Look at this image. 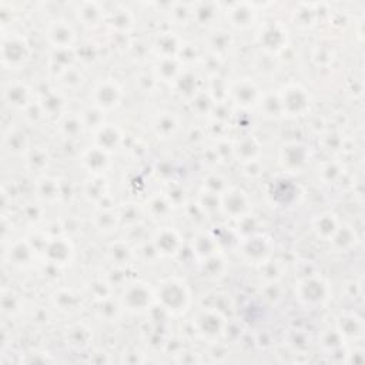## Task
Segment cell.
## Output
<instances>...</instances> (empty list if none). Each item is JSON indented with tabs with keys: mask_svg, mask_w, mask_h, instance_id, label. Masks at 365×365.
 Listing matches in <instances>:
<instances>
[{
	"mask_svg": "<svg viewBox=\"0 0 365 365\" xmlns=\"http://www.w3.org/2000/svg\"><path fill=\"white\" fill-rule=\"evenodd\" d=\"M328 285L329 284L321 275L309 274L295 282V298L302 307L317 309L318 307H324L329 298H332L329 297L332 294Z\"/></svg>",
	"mask_w": 365,
	"mask_h": 365,
	"instance_id": "2",
	"label": "cell"
},
{
	"mask_svg": "<svg viewBox=\"0 0 365 365\" xmlns=\"http://www.w3.org/2000/svg\"><path fill=\"white\" fill-rule=\"evenodd\" d=\"M3 98L10 108L23 113H26L36 103L33 88L27 83L17 80H10L4 84Z\"/></svg>",
	"mask_w": 365,
	"mask_h": 365,
	"instance_id": "10",
	"label": "cell"
},
{
	"mask_svg": "<svg viewBox=\"0 0 365 365\" xmlns=\"http://www.w3.org/2000/svg\"><path fill=\"white\" fill-rule=\"evenodd\" d=\"M309 158H311L309 147L302 141L291 140L284 143V145L279 148L278 161L284 173H288L292 175L302 173Z\"/></svg>",
	"mask_w": 365,
	"mask_h": 365,
	"instance_id": "7",
	"label": "cell"
},
{
	"mask_svg": "<svg viewBox=\"0 0 365 365\" xmlns=\"http://www.w3.org/2000/svg\"><path fill=\"white\" fill-rule=\"evenodd\" d=\"M208 40H210L208 44H217V43H218V46H215V47H212V48H208L215 57H221V56L230 53L231 44H232V43H231L232 38H231V36H230L228 31L215 30V31L208 37Z\"/></svg>",
	"mask_w": 365,
	"mask_h": 365,
	"instance_id": "17",
	"label": "cell"
},
{
	"mask_svg": "<svg viewBox=\"0 0 365 365\" xmlns=\"http://www.w3.org/2000/svg\"><path fill=\"white\" fill-rule=\"evenodd\" d=\"M151 128L158 138H170L178 133L180 118L171 111H161L153 118Z\"/></svg>",
	"mask_w": 365,
	"mask_h": 365,
	"instance_id": "13",
	"label": "cell"
},
{
	"mask_svg": "<svg viewBox=\"0 0 365 365\" xmlns=\"http://www.w3.org/2000/svg\"><path fill=\"white\" fill-rule=\"evenodd\" d=\"M30 56V43L21 33L10 31V34H3L1 60L6 70H20L29 63Z\"/></svg>",
	"mask_w": 365,
	"mask_h": 365,
	"instance_id": "3",
	"label": "cell"
},
{
	"mask_svg": "<svg viewBox=\"0 0 365 365\" xmlns=\"http://www.w3.org/2000/svg\"><path fill=\"white\" fill-rule=\"evenodd\" d=\"M155 301L171 315H184L191 305L190 287L178 277H168L154 289Z\"/></svg>",
	"mask_w": 365,
	"mask_h": 365,
	"instance_id": "1",
	"label": "cell"
},
{
	"mask_svg": "<svg viewBox=\"0 0 365 365\" xmlns=\"http://www.w3.org/2000/svg\"><path fill=\"white\" fill-rule=\"evenodd\" d=\"M318 218L312 222V230L317 234L318 238H322V241H329L334 238L336 231L339 230L338 221L334 218L335 215L331 212H322L317 215Z\"/></svg>",
	"mask_w": 365,
	"mask_h": 365,
	"instance_id": "15",
	"label": "cell"
},
{
	"mask_svg": "<svg viewBox=\"0 0 365 365\" xmlns=\"http://www.w3.org/2000/svg\"><path fill=\"white\" fill-rule=\"evenodd\" d=\"M123 87L115 78H103L96 83L90 91V100L93 98V107L98 111L115 110L123 100Z\"/></svg>",
	"mask_w": 365,
	"mask_h": 365,
	"instance_id": "6",
	"label": "cell"
},
{
	"mask_svg": "<svg viewBox=\"0 0 365 365\" xmlns=\"http://www.w3.org/2000/svg\"><path fill=\"white\" fill-rule=\"evenodd\" d=\"M46 38L58 51H66L74 46L77 36L67 20H54L47 26Z\"/></svg>",
	"mask_w": 365,
	"mask_h": 365,
	"instance_id": "12",
	"label": "cell"
},
{
	"mask_svg": "<svg viewBox=\"0 0 365 365\" xmlns=\"http://www.w3.org/2000/svg\"><path fill=\"white\" fill-rule=\"evenodd\" d=\"M251 201L247 192L240 187H227L220 194V210L230 218H247L251 212Z\"/></svg>",
	"mask_w": 365,
	"mask_h": 365,
	"instance_id": "9",
	"label": "cell"
},
{
	"mask_svg": "<svg viewBox=\"0 0 365 365\" xmlns=\"http://www.w3.org/2000/svg\"><path fill=\"white\" fill-rule=\"evenodd\" d=\"M259 91L257 84L250 78H238V81L228 87V96H231L232 101L242 108L259 106L264 98V94Z\"/></svg>",
	"mask_w": 365,
	"mask_h": 365,
	"instance_id": "11",
	"label": "cell"
},
{
	"mask_svg": "<svg viewBox=\"0 0 365 365\" xmlns=\"http://www.w3.org/2000/svg\"><path fill=\"white\" fill-rule=\"evenodd\" d=\"M36 195L43 202H54L61 197L58 181L48 175H43L37 180Z\"/></svg>",
	"mask_w": 365,
	"mask_h": 365,
	"instance_id": "16",
	"label": "cell"
},
{
	"mask_svg": "<svg viewBox=\"0 0 365 365\" xmlns=\"http://www.w3.org/2000/svg\"><path fill=\"white\" fill-rule=\"evenodd\" d=\"M230 24L235 29L240 30H247L251 29L255 23V10H252V7H248L247 4H231L230 6Z\"/></svg>",
	"mask_w": 365,
	"mask_h": 365,
	"instance_id": "14",
	"label": "cell"
},
{
	"mask_svg": "<svg viewBox=\"0 0 365 365\" xmlns=\"http://www.w3.org/2000/svg\"><path fill=\"white\" fill-rule=\"evenodd\" d=\"M192 327L201 338L217 344L225 335L227 319L217 308L205 307L198 309L195 317H192Z\"/></svg>",
	"mask_w": 365,
	"mask_h": 365,
	"instance_id": "5",
	"label": "cell"
},
{
	"mask_svg": "<svg viewBox=\"0 0 365 365\" xmlns=\"http://www.w3.org/2000/svg\"><path fill=\"white\" fill-rule=\"evenodd\" d=\"M281 115L284 117H304L309 111L311 97L309 93L298 83H291L284 86L281 91L277 94Z\"/></svg>",
	"mask_w": 365,
	"mask_h": 365,
	"instance_id": "4",
	"label": "cell"
},
{
	"mask_svg": "<svg viewBox=\"0 0 365 365\" xmlns=\"http://www.w3.org/2000/svg\"><path fill=\"white\" fill-rule=\"evenodd\" d=\"M155 301L154 289L148 288L147 284L137 281L134 284H128L124 288V294L121 297V308L133 312V314H143Z\"/></svg>",
	"mask_w": 365,
	"mask_h": 365,
	"instance_id": "8",
	"label": "cell"
}]
</instances>
